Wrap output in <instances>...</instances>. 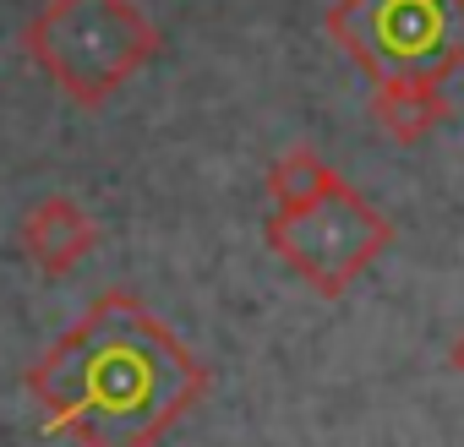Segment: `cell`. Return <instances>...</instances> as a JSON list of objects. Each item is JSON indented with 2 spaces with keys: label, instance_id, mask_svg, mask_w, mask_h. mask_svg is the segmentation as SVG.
I'll use <instances>...</instances> for the list:
<instances>
[{
  "label": "cell",
  "instance_id": "obj_2",
  "mask_svg": "<svg viewBox=\"0 0 464 447\" xmlns=\"http://www.w3.org/2000/svg\"><path fill=\"white\" fill-rule=\"evenodd\" d=\"M159 50V28L131 0H44L23 28V55L82 109H104Z\"/></svg>",
  "mask_w": 464,
  "mask_h": 447
},
{
  "label": "cell",
  "instance_id": "obj_6",
  "mask_svg": "<svg viewBox=\"0 0 464 447\" xmlns=\"http://www.w3.org/2000/svg\"><path fill=\"white\" fill-rule=\"evenodd\" d=\"M448 115H453V104H448L442 82H431V77H388V82H372V120L399 147L426 142Z\"/></svg>",
  "mask_w": 464,
  "mask_h": 447
},
{
  "label": "cell",
  "instance_id": "obj_7",
  "mask_svg": "<svg viewBox=\"0 0 464 447\" xmlns=\"http://www.w3.org/2000/svg\"><path fill=\"white\" fill-rule=\"evenodd\" d=\"M339 180V169L317 153V147H290V153H279L274 164H268V202L274 207H295V202H306V196H317V191H328Z\"/></svg>",
  "mask_w": 464,
  "mask_h": 447
},
{
  "label": "cell",
  "instance_id": "obj_3",
  "mask_svg": "<svg viewBox=\"0 0 464 447\" xmlns=\"http://www.w3.org/2000/svg\"><path fill=\"white\" fill-rule=\"evenodd\" d=\"M263 241L301 284H312L323 300H339L393 246V224L339 175L328 191L295 207H274L263 224Z\"/></svg>",
  "mask_w": 464,
  "mask_h": 447
},
{
  "label": "cell",
  "instance_id": "obj_5",
  "mask_svg": "<svg viewBox=\"0 0 464 447\" xmlns=\"http://www.w3.org/2000/svg\"><path fill=\"white\" fill-rule=\"evenodd\" d=\"M23 257L44 273V279H66L88 262V252L99 246V224L77 196H44L23 213Z\"/></svg>",
  "mask_w": 464,
  "mask_h": 447
},
{
  "label": "cell",
  "instance_id": "obj_4",
  "mask_svg": "<svg viewBox=\"0 0 464 447\" xmlns=\"http://www.w3.org/2000/svg\"><path fill=\"white\" fill-rule=\"evenodd\" d=\"M328 39L372 77H431L464 66V0H334Z\"/></svg>",
  "mask_w": 464,
  "mask_h": 447
},
{
  "label": "cell",
  "instance_id": "obj_8",
  "mask_svg": "<svg viewBox=\"0 0 464 447\" xmlns=\"http://www.w3.org/2000/svg\"><path fill=\"white\" fill-rule=\"evenodd\" d=\"M448 366H453V371H459V376H464V328H459V338H453V344H448Z\"/></svg>",
  "mask_w": 464,
  "mask_h": 447
},
{
  "label": "cell",
  "instance_id": "obj_1",
  "mask_svg": "<svg viewBox=\"0 0 464 447\" xmlns=\"http://www.w3.org/2000/svg\"><path fill=\"white\" fill-rule=\"evenodd\" d=\"M44 431L77 447H159L208 393V366L137 295L104 290L23 376Z\"/></svg>",
  "mask_w": 464,
  "mask_h": 447
}]
</instances>
